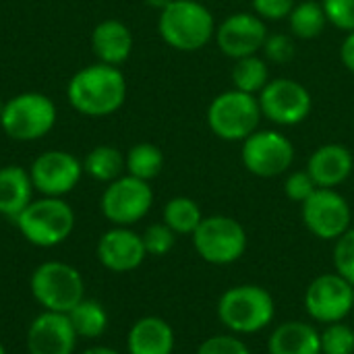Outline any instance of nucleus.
<instances>
[{
	"label": "nucleus",
	"mask_w": 354,
	"mask_h": 354,
	"mask_svg": "<svg viewBox=\"0 0 354 354\" xmlns=\"http://www.w3.org/2000/svg\"><path fill=\"white\" fill-rule=\"evenodd\" d=\"M33 183L29 170L17 164L0 168V216L15 222L33 201Z\"/></svg>",
	"instance_id": "nucleus-21"
},
{
	"label": "nucleus",
	"mask_w": 354,
	"mask_h": 354,
	"mask_svg": "<svg viewBox=\"0 0 354 354\" xmlns=\"http://www.w3.org/2000/svg\"><path fill=\"white\" fill-rule=\"evenodd\" d=\"M247 230L230 216H207L193 232L197 255L212 266L236 263L247 251Z\"/></svg>",
	"instance_id": "nucleus-8"
},
{
	"label": "nucleus",
	"mask_w": 354,
	"mask_h": 354,
	"mask_svg": "<svg viewBox=\"0 0 354 354\" xmlns=\"http://www.w3.org/2000/svg\"><path fill=\"white\" fill-rule=\"evenodd\" d=\"M232 85L239 91L257 95L270 81V66L266 58H259L257 54L245 56L234 60L232 73H230Z\"/></svg>",
	"instance_id": "nucleus-27"
},
{
	"label": "nucleus",
	"mask_w": 354,
	"mask_h": 354,
	"mask_svg": "<svg viewBox=\"0 0 354 354\" xmlns=\"http://www.w3.org/2000/svg\"><path fill=\"white\" fill-rule=\"evenodd\" d=\"M0 354H6V348L2 346V342H0Z\"/></svg>",
	"instance_id": "nucleus-40"
},
{
	"label": "nucleus",
	"mask_w": 354,
	"mask_h": 354,
	"mask_svg": "<svg viewBox=\"0 0 354 354\" xmlns=\"http://www.w3.org/2000/svg\"><path fill=\"white\" fill-rule=\"evenodd\" d=\"M354 170L353 151L342 143L319 145L307 162V172L319 189H338Z\"/></svg>",
	"instance_id": "nucleus-18"
},
{
	"label": "nucleus",
	"mask_w": 354,
	"mask_h": 354,
	"mask_svg": "<svg viewBox=\"0 0 354 354\" xmlns=\"http://www.w3.org/2000/svg\"><path fill=\"white\" fill-rule=\"evenodd\" d=\"M124 170L127 174L149 183L158 178L160 172L164 170V153L153 143H137L124 156Z\"/></svg>",
	"instance_id": "nucleus-26"
},
{
	"label": "nucleus",
	"mask_w": 354,
	"mask_h": 354,
	"mask_svg": "<svg viewBox=\"0 0 354 354\" xmlns=\"http://www.w3.org/2000/svg\"><path fill=\"white\" fill-rule=\"evenodd\" d=\"M261 114L280 127H295L309 118L313 100L309 89L288 77L270 79L257 93Z\"/></svg>",
	"instance_id": "nucleus-11"
},
{
	"label": "nucleus",
	"mask_w": 354,
	"mask_h": 354,
	"mask_svg": "<svg viewBox=\"0 0 354 354\" xmlns=\"http://www.w3.org/2000/svg\"><path fill=\"white\" fill-rule=\"evenodd\" d=\"M216 44L232 60L253 56L263 48L268 37L266 21L255 12H232L216 25Z\"/></svg>",
	"instance_id": "nucleus-15"
},
{
	"label": "nucleus",
	"mask_w": 354,
	"mask_h": 354,
	"mask_svg": "<svg viewBox=\"0 0 354 354\" xmlns=\"http://www.w3.org/2000/svg\"><path fill=\"white\" fill-rule=\"evenodd\" d=\"M243 166L259 178H276L288 172L295 162V145L280 131H255L243 141Z\"/></svg>",
	"instance_id": "nucleus-10"
},
{
	"label": "nucleus",
	"mask_w": 354,
	"mask_h": 354,
	"mask_svg": "<svg viewBox=\"0 0 354 354\" xmlns=\"http://www.w3.org/2000/svg\"><path fill=\"white\" fill-rule=\"evenodd\" d=\"M56 104L39 91H25L4 102L0 127L15 141H37L56 124Z\"/></svg>",
	"instance_id": "nucleus-7"
},
{
	"label": "nucleus",
	"mask_w": 354,
	"mask_h": 354,
	"mask_svg": "<svg viewBox=\"0 0 354 354\" xmlns=\"http://www.w3.org/2000/svg\"><path fill=\"white\" fill-rule=\"evenodd\" d=\"M322 336V354H354V328L344 322L328 324Z\"/></svg>",
	"instance_id": "nucleus-29"
},
{
	"label": "nucleus",
	"mask_w": 354,
	"mask_h": 354,
	"mask_svg": "<svg viewBox=\"0 0 354 354\" xmlns=\"http://www.w3.org/2000/svg\"><path fill=\"white\" fill-rule=\"evenodd\" d=\"M319 187L315 185V180L311 178V174L307 170H299L286 176L284 180V193L290 201L295 203H305Z\"/></svg>",
	"instance_id": "nucleus-35"
},
{
	"label": "nucleus",
	"mask_w": 354,
	"mask_h": 354,
	"mask_svg": "<svg viewBox=\"0 0 354 354\" xmlns=\"http://www.w3.org/2000/svg\"><path fill=\"white\" fill-rule=\"evenodd\" d=\"M205 216L201 214V207L197 205V201H193L191 197H172L166 205H164V224L178 236V234H191L197 230V226L201 224Z\"/></svg>",
	"instance_id": "nucleus-28"
},
{
	"label": "nucleus",
	"mask_w": 354,
	"mask_h": 354,
	"mask_svg": "<svg viewBox=\"0 0 354 354\" xmlns=\"http://www.w3.org/2000/svg\"><path fill=\"white\" fill-rule=\"evenodd\" d=\"M261 108L257 95L230 89L218 93L207 106V127L222 141H245L259 129Z\"/></svg>",
	"instance_id": "nucleus-6"
},
{
	"label": "nucleus",
	"mask_w": 354,
	"mask_h": 354,
	"mask_svg": "<svg viewBox=\"0 0 354 354\" xmlns=\"http://www.w3.org/2000/svg\"><path fill=\"white\" fill-rule=\"evenodd\" d=\"M197 354H251V351L236 334H216L199 344Z\"/></svg>",
	"instance_id": "nucleus-33"
},
{
	"label": "nucleus",
	"mask_w": 354,
	"mask_h": 354,
	"mask_svg": "<svg viewBox=\"0 0 354 354\" xmlns=\"http://www.w3.org/2000/svg\"><path fill=\"white\" fill-rule=\"evenodd\" d=\"M153 205V191L147 180L122 174L106 185L100 207L104 218L114 226H133L141 222Z\"/></svg>",
	"instance_id": "nucleus-9"
},
{
	"label": "nucleus",
	"mask_w": 354,
	"mask_h": 354,
	"mask_svg": "<svg viewBox=\"0 0 354 354\" xmlns=\"http://www.w3.org/2000/svg\"><path fill=\"white\" fill-rule=\"evenodd\" d=\"M79 336L66 313L41 311L27 328V354H75Z\"/></svg>",
	"instance_id": "nucleus-16"
},
{
	"label": "nucleus",
	"mask_w": 354,
	"mask_h": 354,
	"mask_svg": "<svg viewBox=\"0 0 354 354\" xmlns=\"http://www.w3.org/2000/svg\"><path fill=\"white\" fill-rule=\"evenodd\" d=\"M261 52H263V56H266L268 62L286 64V62H290L295 58L297 46H295L292 35H286V33H268Z\"/></svg>",
	"instance_id": "nucleus-32"
},
{
	"label": "nucleus",
	"mask_w": 354,
	"mask_h": 354,
	"mask_svg": "<svg viewBox=\"0 0 354 354\" xmlns=\"http://www.w3.org/2000/svg\"><path fill=\"white\" fill-rule=\"evenodd\" d=\"M15 226L29 245L52 249L73 234L75 212L64 197H39L21 212Z\"/></svg>",
	"instance_id": "nucleus-4"
},
{
	"label": "nucleus",
	"mask_w": 354,
	"mask_h": 354,
	"mask_svg": "<svg viewBox=\"0 0 354 354\" xmlns=\"http://www.w3.org/2000/svg\"><path fill=\"white\" fill-rule=\"evenodd\" d=\"M334 268L346 282L354 286V226H351L338 241H334Z\"/></svg>",
	"instance_id": "nucleus-30"
},
{
	"label": "nucleus",
	"mask_w": 354,
	"mask_h": 354,
	"mask_svg": "<svg viewBox=\"0 0 354 354\" xmlns=\"http://www.w3.org/2000/svg\"><path fill=\"white\" fill-rule=\"evenodd\" d=\"M79 340H97L108 330V311L93 299H83L73 311L66 313Z\"/></svg>",
	"instance_id": "nucleus-24"
},
{
	"label": "nucleus",
	"mask_w": 354,
	"mask_h": 354,
	"mask_svg": "<svg viewBox=\"0 0 354 354\" xmlns=\"http://www.w3.org/2000/svg\"><path fill=\"white\" fill-rule=\"evenodd\" d=\"M141 239H143L147 255H151V257H164L176 245V234L164 222L147 226L145 232L141 234Z\"/></svg>",
	"instance_id": "nucleus-31"
},
{
	"label": "nucleus",
	"mask_w": 354,
	"mask_h": 354,
	"mask_svg": "<svg viewBox=\"0 0 354 354\" xmlns=\"http://www.w3.org/2000/svg\"><path fill=\"white\" fill-rule=\"evenodd\" d=\"M66 97L79 114L104 118L122 108L127 100V79L118 66L95 62L71 77Z\"/></svg>",
	"instance_id": "nucleus-1"
},
{
	"label": "nucleus",
	"mask_w": 354,
	"mask_h": 354,
	"mask_svg": "<svg viewBox=\"0 0 354 354\" xmlns=\"http://www.w3.org/2000/svg\"><path fill=\"white\" fill-rule=\"evenodd\" d=\"M253 10L263 21H282L288 19V15L295 8V0H251Z\"/></svg>",
	"instance_id": "nucleus-36"
},
{
	"label": "nucleus",
	"mask_w": 354,
	"mask_h": 354,
	"mask_svg": "<svg viewBox=\"0 0 354 354\" xmlns=\"http://www.w3.org/2000/svg\"><path fill=\"white\" fill-rule=\"evenodd\" d=\"M31 297L41 311L68 313L85 299L81 272L64 261H44L29 278Z\"/></svg>",
	"instance_id": "nucleus-5"
},
{
	"label": "nucleus",
	"mask_w": 354,
	"mask_h": 354,
	"mask_svg": "<svg viewBox=\"0 0 354 354\" xmlns=\"http://www.w3.org/2000/svg\"><path fill=\"white\" fill-rule=\"evenodd\" d=\"M307 315L317 324L344 322L354 309V286L340 274H322L305 290Z\"/></svg>",
	"instance_id": "nucleus-13"
},
{
	"label": "nucleus",
	"mask_w": 354,
	"mask_h": 354,
	"mask_svg": "<svg viewBox=\"0 0 354 354\" xmlns=\"http://www.w3.org/2000/svg\"><path fill=\"white\" fill-rule=\"evenodd\" d=\"M158 33L178 52H197L214 39L216 21L201 0H172L160 10Z\"/></svg>",
	"instance_id": "nucleus-3"
},
{
	"label": "nucleus",
	"mask_w": 354,
	"mask_h": 354,
	"mask_svg": "<svg viewBox=\"0 0 354 354\" xmlns=\"http://www.w3.org/2000/svg\"><path fill=\"white\" fill-rule=\"evenodd\" d=\"M326 19L340 31H354V0H322Z\"/></svg>",
	"instance_id": "nucleus-34"
},
{
	"label": "nucleus",
	"mask_w": 354,
	"mask_h": 354,
	"mask_svg": "<svg viewBox=\"0 0 354 354\" xmlns=\"http://www.w3.org/2000/svg\"><path fill=\"white\" fill-rule=\"evenodd\" d=\"M174 342L172 326L158 315H147L131 326L127 334V353L174 354Z\"/></svg>",
	"instance_id": "nucleus-20"
},
{
	"label": "nucleus",
	"mask_w": 354,
	"mask_h": 354,
	"mask_svg": "<svg viewBox=\"0 0 354 354\" xmlns=\"http://www.w3.org/2000/svg\"><path fill=\"white\" fill-rule=\"evenodd\" d=\"M83 172L97 183H112L124 172V156L114 145H95L83 160Z\"/></svg>",
	"instance_id": "nucleus-23"
},
{
	"label": "nucleus",
	"mask_w": 354,
	"mask_h": 354,
	"mask_svg": "<svg viewBox=\"0 0 354 354\" xmlns=\"http://www.w3.org/2000/svg\"><path fill=\"white\" fill-rule=\"evenodd\" d=\"M268 354H322V336L315 326L292 319L274 328Z\"/></svg>",
	"instance_id": "nucleus-22"
},
{
	"label": "nucleus",
	"mask_w": 354,
	"mask_h": 354,
	"mask_svg": "<svg viewBox=\"0 0 354 354\" xmlns=\"http://www.w3.org/2000/svg\"><path fill=\"white\" fill-rule=\"evenodd\" d=\"M91 50L97 62L120 66L133 52V33L118 19H106L91 31Z\"/></svg>",
	"instance_id": "nucleus-19"
},
{
	"label": "nucleus",
	"mask_w": 354,
	"mask_h": 354,
	"mask_svg": "<svg viewBox=\"0 0 354 354\" xmlns=\"http://www.w3.org/2000/svg\"><path fill=\"white\" fill-rule=\"evenodd\" d=\"M170 2L172 0H145V4L151 6V8H156V10H164Z\"/></svg>",
	"instance_id": "nucleus-39"
},
{
	"label": "nucleus",
	"mask_w": 354,
	"mask_h": 354,
	"mask_svg": "<svg viewBox=\"0 0 354 354\" xmlns=\"http://www.w3.org/2000/svg\"><path fill=\"white\" fill-rule=\"evenodd\" d=\"M305 228L322 241H338L353 226V212L344 195L336 189H317L301 203Z\"/></svg>",
	"instance_id": "nucleus-12"
},
{
	"label": "nucleus",
	"mask_w": 354,
	"mask_h": 354,
	"mask_svg": "<svg viewBox=\"0 0 354 354\" xmlns=\"http://www.w3.org/2000/svg\"><path fill=\"white\" fill-rule=\"evenodd\" d=\"M81 354H120L118 351L110 348V346H91V348H85Z\"/></svg>",
	"instance_id": "nucleus-38"
},
{
	"label": "nucleus",
	"mask_w": 354,
	"mask_h": 354,
	"mask_svg": "<svg viewBox=\"0 0 354 354\" xmlns=\"http://www.w3.org/2000/svg\"><path fill=\"white\" fill-rule=\"evenodd\" d=\"M83 174V162L64 149H48L39 153L29 168L33 189L41 197L68 195L81 183Z\"/></svg>",
	"instance_id": "nucleus-14"
},
{
	"label": "nucleus",
	"mask_w": 354,
	"mask_h": 354,
	"mask_svg": "<svg viewBox=\"0 0 354 354\" xmlns=\"http://www.w3.org/2000/svg\"><path fill=\"white\" fill-rule=\"evenodd\" d=\"M340 60L354 75V31L346 33V37L340 46Z\"/></svg>",
	"instance_id": "nucleus-37"
},
{
	"label": "nucleus",
	"mask_w": 354,
	"mask_h": 354,
	"mask_svg": "<svg viewBox=\"0 0 354 354\" xmlns=\"http://www.w3.org/2000/svg\"><path fill=\"white\" fill-rule=\"evenodd\" d=\"M288 25L292 37L299 39H315L324 33L328 19L324 12L322 2L317 0H303L295 4L292 12L288 15Z\"/></svg>",
	"instance_id": "nucleus-25"
},
{
	"label": "nucleus",
	"mask_w": 354,
	"mask_h": 354,
	"mask_svg": "<svg viewBox=\"0 0 354 354\" xmlns=\"http://www.w3.org/2000/svg\"><path fill=\"white\" fill-rule=\"evenodd\" d=\"M95 255L108 272L129 274L145 261L147 251L141 234L131 226H112L100 236Z\"/></svg>",
	"instance_id": "nucleus-17"
},
{
	"label": "nucleus",
	"mask_w": 354,
	"mask_h": 354,
	"mask_svg": "<svg viewBox=\"0 0 354 354\" xmlns=\"http://www.w3.org/2000/svg\"><path fill=\"white\" fill-rule=\"evenodd\" d=\"M2 108H4V102L0 100V114H2Z\"/></svg>",
	"instance_id": "nucleus-41"
},
{
	"label": "nucleus",
	"mask_w": 354,
	"mask_h": 354,
	"mask_svg": "<svg viewBox=\"0 0 354 354\" xmlns=\"http://www.w3.org/2000/svg\"><path fill=\"white\" fill-rule=\"evenodd\" d=\"M216 311L220 324L230 334L251 336L272 326L276 317V301L263 286L239 284L222 292Z\"/></svg>",
	"instance_id": "nucleus-2"
}]
</instances>
